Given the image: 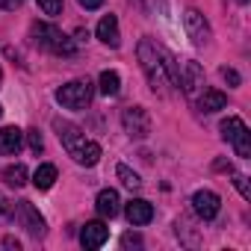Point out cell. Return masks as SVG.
Here are the masks:
<instances>
[{"instance_id": "6da1fadb", "label": "cell", "mask_w": 251, "mask_h": 251, "mask_svg": "<svg viewBox=\"0 0 251 251\" xmlns=\"http://www.w3.org/2000/svg\"><path fill=\"white\" fill-rule=\"evenodd\" d=\"M136 53H139V65H142V71H145V77H148L151 89H154L157 95H166V92H169V86H172V80H169L166 62L160 59V50H157V45H154L151 39H142Z\"/></svg>"}, {"instance_id": "7a4b0ae2", "label": "cell", "mask_w": 251, "mask_h": 251, "mask_svg": "<svg viewBox=\"0 0 251 251\" xmlns=\"http://www.w3.org/2000/svg\"><path fill=\"white\" fill-rule=\"evenodd\" d=\"M219 130H222V139L233 145L236 157H242V160L251 157V133H248V127H245V121H242V118H236V115L225 118Z\"/></svg>"}, {"instance_id": "3957f363", "label": "cell", "mask_w": 251, "mask_h": 251, "mask_svg": "<svg viewBox=\"0 0 251 251\" xmlns=\"http://www.w3.org/2000/svg\"><path fill=\"white\" fill-rule=\"evenodd\" d=\"M33 36L42 48L53 50V53H62V56H74V42L68 36H62V30L50 27V24H36L33 27Z\"/></svg>"}, {"instance_id": "277c9868", "label": "cell", "mask_w": 251, "mask_h": 251, "mask_svg": "<svg viewBox=\"0 0 251 251\" xmlns=\"http://www.w3.org/2000/svg\"><path fill=\"white\" fill-rule=\"evenodd\" d=\"M56 100L65 109H86L92 100V83L89 80H71L62 89H56Z\"/></svg>"}, {"instance_id": "5b68a950", "label": "cell", "mask_w": 251, "mask_h": 251, "mask_svg": "<svg viewBox=\"0 0 251 251\" xmlns=\"http://www.w3.org/2000/svg\"><path fill=\"white\" fill-rule=\"evenodd\" d=\"M121 124H124V130L130 136H136V139H145L151 133V115L142 106H127L121 112Z\"/></svg>"}, {"instance_id": "8992f818", "label": "cell", "mask_w": 251, "mask_h": 251, "mask_svg": "<svg viewBox=\"0 0 251 251\" xmlns=\"http://www.w3.org/2000/svg\"><path fill=\"white\" fill-rule=\"evenodd\" d=\"M15 216H18V222L27 227V233H33V236H45V219L39 216V210H36L30 201H18Z\"/></svg>"}, {"instance_id": "52a82bcc", "label": "cell", "mask_w": 251, "mask_h": 251, "mask_svg": "<svg viewBox=\"0 0 251 251\" xmlns=\"http://www.w3.org/2000/svg\"><path fill=\"white\" fill-rule=\"evenodd\" d=\"M183 24H186V33H189V39L195 45H207L210 42V24L204 21V15L198 9H189L183 15Z\"/></svg>"}, {"instance_id": "ba28073f", "label": "cell", "mask_w": 251, "mask_h": 251, "mask_svg": "<svg viewBox=\"0 0 251 251\" xmlns=\"http://www.w3.org/2000/svg\"><path fill=\"white\" fill-rule=\"evenodd\" d=\"M180 86H183V92H186L189 98H195V95L204 89V68H201L195 59H189V62L183 65V74H180Z\"/></svg>"}, {"instance_id": "9c48e42d", "label": "cell", "mask_w": 251, "mask_h": 251, "mask_svg": "<svg viewBox=\"0 0 251 251\" xmlns=\"http://www.w3.org/2000/svg\"><path fill=\"white\" fill-rule=\"evenodd\" d=\"M219 195L213 192V189H198L195 195H192V210L201 216V219H216V213H219Z\"/></svg>"}, {"instance_id": "30bf717a", "label": "cell", "mask_w": 251, "mask_h": 251, "mask_svg": "<svg viewBox=\"0 0 251 251\" xmlns=\"http://www.w3.org/2000/svg\"><path fill=\"white\" fill-rule=\"evenodd\" d=\"M106 239H109V227H106L103 222H86L83 230H80L83 248H100Z\"/></svg>"}, {"instance_id": "8fae6325", "label": "cell", "mask_w": 251, "mask_h": 251, "mask_svg": "<svg viewBox=\"0 0 251 251\" xmlns=\"http://www.w3.org/2000/svg\"><path fill=\"white\" fill-rule=\"evenodd\" d=\"M24 145V133L15 127V124H9V127H0V154L6 157H15Z\"/></svg>"}, {"instance_id": "7c38bea8", "label": "cell", "mask_w": 251, "mask_h": 251, "mask_svg": "<svg viewBox=\"0 0 251 251\" xmlns=\"http://www.w3.org/2000/svg\"><path fill=\"white\" fill-rule=\"evenodd\" d=\"M124 213H127L130 225H148L154 219V207L145 201V198H130L127 207H124Z\"/></svg>"}, {"instance_id": "4fadbf2b", "label": "cell", "mask_w": 251, "mask_h": 251, "mask_svg": "<svg viewBox=\"0 0 251 251\" xmlns=\"http://www.w3.org/2000/svg\"><path fill=\"white\" fill-rule=\"evenodd\" d=\"M53 124H56V130H59V139H62V145H65V151L74 157L77 148L86 142V139L80 136V127H74V124H68V121H53Z\"/></svg>"}, {"instance_id": "5bb4252c", "label": "cell", "mask_w": 251, "mask_h": 251, "mask_svg": "<svg viewBox=\"0 0 251 251\" xmlns=\"http://www.w3.org/2000/svg\"><path fill=\"white\" fill-rule=\"evenodd\" d=\"M95 33H98V39H100L103 45H109V48H118V42H121V39H118V18H115V15H103Z\"/></svg>"}, {"instance_id": "9a60e30c", "label": "cell", "mask_w": 251, "mask_h": 251, "mask_svg": "<svg viewBox=\"0 0 251 251\" xmlns=\"http://www.w3.org/2000/svg\"><path fill=\"white\" fill-rule=\"evenodd\" d=\"M225 106H227V95L219 89H204V95L198 98V109H204V112H219Z\"/></svg>"}, {"instance_id": "2e32d148", "label": "cell", "mask_w": 251, "mask_h": 251, "mask_svg": "<svg viewBox=\"0 0 251 251\" xmlns=\"http://www.w3.org/2000/svg\"><path fill=\"white\" fill-rule=\"evenodd\" d=\"M118 204H121V201H118V192H115V189H100L98 198H95L98 213H100V216H109V219L118 213Z\"/></svg>"}, {"instance_id": "e0dca14e", "label": "cell", "mask_w": 251, "mask_h": 251, "mask_svg": "<svg viewBox=\"0 0 251 251\" xmlns=\"http://www.w3.org/2000/svg\"><path fill=\"white\" fill-rule=\"evenodd\" d=\"M74 160H77L80 166H95V163L100 160V145H98V142H83V145L77 148Z\"/></svg>"}, {"instance_id": "ac0fdd59", "label": "cell", "mask_w": 251, "mask_h": 251, "mask_svg": "<svg viewBox=\"0 0 251 251\" xmlns=\"http://www.w3.org/2000/svg\"><path fill=\"white\" fill-rule=\"evenodd\" d=\"M53 183H56V166H50V163L39 166L36 175H33V186L36 189H50Z\"/></svg>"}, {"instance_id": "d6986e66", "label": "cell", "mask_w": 251, "mask_h": 251, "mask_svg": "<svg viewBox=\"0 0 251 251\" xmlns=\"http://www.w3.org/2000/svg\"><path fill=\"white\" fill-rule=\"evenodd\" d=\"M98 86H100V92H103L106 98H112V95H118V89H121V80H118V74H115V71H100V77H98Z\"/></svg>"}, {"instance_id": "ffe728a7", "label": "cell", "mask_w": 251, "mask_h": 251, "mask_svg": "<svg viewBox=\"0 0 251 251\" xmlns=\"http://www.w3.org/2000/svg\"><path fill=\"white\" fill-rule=\"evenodd\" d=\"M3 180H6V186H24L27 183V169L21 166V163H15V166H6L3 169Z\"/></svg>"}, {"instance_id": "44dd1931", "label": "cell", "mask_w": 251, "mask_h": 251, "mask_svg": "<svg viewBox=\"0 0 251 251\" xmlns=\"http://www.w3.org/2000/svg\"><path fill=\"white\" fill-rule=\"evenodd\" d=\"M115 175L121 177V183L127 186V189H139V186H142V177H139V175H136V172H133L130 166H124V163H121V166L115 169Z\"/></svg>"}, {"instance_id": "7402d4cb", "label": "cell", "mask_w": 251, "mask_h": 251, "mask_svg": "<svg viewBox=\"0 0 251 251\" xmlns=\"http://www.w3.org/2000/svg\"><path fill=\"white\" fill-rule=\"evenodd\" d=\"M230 175H233V186L239 189V195H242L245 201H251V186H248V177H245V175H239V172H233V169H230Z\"/></svg>"}, {"instance_id": "603a6c76", "label": "cell", "mask_w": 251, "mask_h": 251, "mask_svg": "<svg viewBox=\"0 0 251 251\" xmlns=\"http://www.w3.org/2000/svg\"><path fill=\"white\" fill-rule=\"evenodd\" d=\"M39 6L45 15H59L62 12V0H39Z\"/></svg>"}, {"instance_id": "cb8c5ba5", "label": "cell", "mask_w": 251, "mask_h": 251, "mask_svg": "<svg viewBox=\"0 0 251 251\" xmlns=\"http://www.w3.org/2000/svg\"><path fill=\"white\" fill-rule=\"evenodd\" d=\"M27 139H30V148H33V154H39V151L45 148V139H42V133H39V130H30V133H27Z\"/></svg>"}, {"instance_id": "d4e9b609", "label": "cell", "mask_w": 251, "mask_h": 251, "mask_svg": "<svg viewBox=\"0 0 251 251\" xmlns=\"http://www.w3.org/2000/svg\"><path fill=\"white\" fill-rule=\"evenodd\" d=\"M222 77H225L230 86H239V83H242V80H239V74H236L233 68H222Z\"/></svg>"}, {"instance_id": "484cf974", "label": "cell", "mask_w": 251, "mask_h": 251, "mask_svg": "<svg viewBox=\"0 0 251 251\" xmlns=\"http://www.w3.org/2000/svg\"><path fill=\"white\" fill-rule=\"evenodd\" d=\"M77 3H80L83 9H89V12H92V9H100V6H103V0H77Z\"/></svg>"}, {"instance_id": "4316f807", "label": "cell", "mask_w": 251, "mask_h": 251, "mask_svg": "<svg viewBox=\"0 0 251 251\" xmlns=\"http://www.w3.org/2000/svg\"><path fill=\"white\" fill-rule=\"evenodd\" d=\"M124 245H139V236H130L127 233V236H124Z\"/></svg>"}, {"instance_id": "83f0119b", "label": "cell", "mask_w": 251, "mask_h": 251, "mask_svg": "<svg viewBox=\"0 0 251 251\" xmlns=\"http://www.w3.org/2000/svg\"><path fill=\"white\" fill-rule=\"evenodd\" d=\"M15 3H18V0H0V6H6V9H12Z\"/></svg>"}, {"instance_id": "f1b7e54d", "label": "cell", "mask_w": 251, "mask_h": 251, "mask_svg": "<svg viewBox=\"0 0 251 251\" xmlns=\"http://www.w3.org/2000/svg\"><path fill=\"white\" fill-rule=\"evenodd\" d=\"M0 115H3V106H0Z\"/></svg>"}, {"instance_id": "f546056e", "label": "cell", "mask_w": 251, "mask_h": 251, "mask_svg": "<svg viewBox=\"0 0 251 251\" xmlns=\"http://www.w3.org/2000/svg\"><path fill=\"white\" fill-rule=\"evenodd\" d=\"M0 80H3V71H0Z\"/></svg>"}]
</instances>
